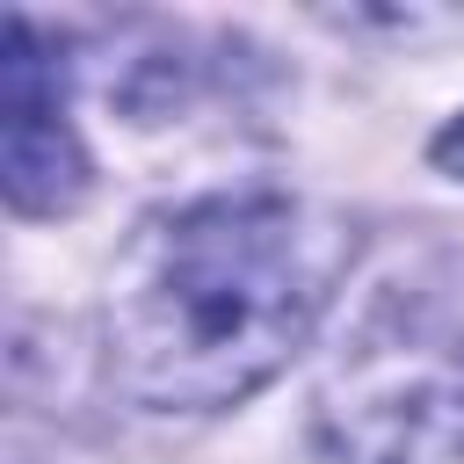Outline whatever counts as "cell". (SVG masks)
Segmentation results:
<instances>
[{
	"label": "cell",
	"instance_id": "obj_1",
	"mask_svg": "<svg viewBox=\"0 0 464 464\" xmlns=\"http://www.w3.org/2000/svg\"><path fill=\"white\" fill-rule=\"evenodd\" d=\"M348 232L290 196H203L130 232L109 276V370L138 406H232L312 334Z\"/></svg>",
	"mask_w": 464,
	"mask_h": 464
},
{
	"label": "cell",
	"instance_id": "obj_2",
	"mask_svg": "<svg viewBox=\"0 0 464 464\" xmlns=\"http://www.w3.org/2000/svg\"><path fill=\"white\" fill-rule=\"evenodd\" d=\"M326 435L348 464H464V261L392 276L326 370Z\"/></svg>",
	"mask_w": 464,
	"mask_h": 464
},
{
	"label": "cell",
	"instance_id": "obj_3",
	"mask_svg": "<svg viewBox=\"0 0 464 464\" xmlns=\"http://www.w3.org/2000/svg\"><path fill=\"white\" fill-rule=\"evenodd\" d=\"M0 109H7V203L29 218L72 210L87 188L80 138L58 109V65L44 58L36 29L7 14V58H0Z\"/></svg>",
	"mask_w": 464,
	"mask_h": 464
}]
</instances>
